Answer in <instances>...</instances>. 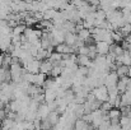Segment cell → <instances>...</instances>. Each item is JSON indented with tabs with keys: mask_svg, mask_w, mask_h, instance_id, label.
<instances>
[{
	"mask_svg": "<svg viewBox=\"0 0 131 130\" xmlns=\"http://www.w3.org/2000/svg\"><path fill=\"white\" fill-rule=\"evenodd\" d=\"M127 68L129 66H125V65H120V66H117V69H116V74H117V77L118 78H124V77H126L127 75Z\"/></svg>",
	"mask_w": 131,
	"mask_h": 130,
	"instance_id": "6",
	"label": "cell"
},
{
	"mask_svg": "<svg viewBox=\"0 0 131 130\" xmlns=\"http://www.w3.org/2000/svg\"><path fill=\"white\" fill-rule=\"evenodd\" d=\"M95 48H97V54L98 55H102V56H106L110 52V46L106 42H103V41L95 43Z\"/></svg>",
	"mask_w": 131,
	"mask_h": 130,
	"instance_id": "2",
	"label": "cell"
},
{
	"mask_svg": "<svg viewBox=\"0 0 131 130\" xmlns=\"http://www.w3.org/2000/svg\"><path fill=\"white\" fill-rule=\"evenodd\" d=\"M52 64H51V61L47 59V60H43V61H41V64H40V73L41 74H45V75H50V73H51V70H52Z\"/></svg>",
	"mask_w": 131,
	"mask_h": 130,
	"instance_id": "1",
	"label": "cell"
},
{
	"mask_svg": "<svg viewBox=\"0 0 131 130\" xmlns=\"http://www.w3.org/2000/svg\"><path fill=\"white\" fill-rule=\"evenodd\" d=\"M78 41V36H77V33H71V32H68L66 35H65V38H64V43L65 45H68L69 47H73L75 42Z\"/></svg>",
	"mask_w": 131,
	"mask_h": 130,
	"instance_id": "3",
	"label": "cell"
},
{
	"mask_svg": "<svg viewBox=\"0 0 131 130\" xmlns=\"http://www.w3.org/2000/svg\"><path fill=\"white\" fill-rule=\"evenodd\" d=\"M127 78H131V66L127 68V75H126Z\"/></svg>",
	"mask_w": 131,
	"mask_h": 130,
	"instance_id": "9",
	"label": "cell"
},
{
	"mask_svg": "<svg viewBox=\"0 0 131 130\" xmlns=\"http://www.w3.org/2000/svg\"><path fill=\"white\" fill-rule=\"evenodd\" d=\"M107 115H108L110 120H115V119H120L121 117V112H120L118 108H112L111 111L107 112Z\"/></svg>",
	"mask_w": 131,
	"mask_h": 130,
	"instance_id": "8",
	"label": "cell"
},
{
	"mask_svg": "<svg viewBox=\"0 0 131 130\" xmlns=\"http://www.w3.org/2000/svg\"><path fill=\"white\" fill-rule=\"evenodd\" d=\"M120 102H121V107H131V96L127 94L126 92L120 94Z\"/></svg>",
	"mask_w": 131,
	"mask_h": 130,
	"instance_id": "4",
	"label": "cell"
},
{
	"mask_svg": "<svg viewBox=\"0 0 131 130\" xmlns=\"http://www.w3.org/2000/svg\"><path fill=\"white\" fill-rule=\"evenodd\" d=\"M77 36H78V38H79V40H82V41H84V42H85L88 38L90 37V32H89L88 29H85V28H83L82 31H79V32L77 33Z\"/></svg>",
	"mask_w": 131,
	"mask_h": 130,
	"instance_id": "7",
	"label": "cell"
},
{
	"mask_svg": "<svg viewBox=\"0 0 131 130\" xmlns=\"http://www.w3.org/2000/svg\"><path fill=\"white\" fill-rule=\"evenodd\" d=\"M118 32L121 33V36H122L124 38H127L129 36H131V24L130 23H125V24L118 29Z\"/></svg>",
	"mask_w": 131,
	"mask_h": 130,
	"instance_id": "5",
	"label": "cell"
}]
</instances>
